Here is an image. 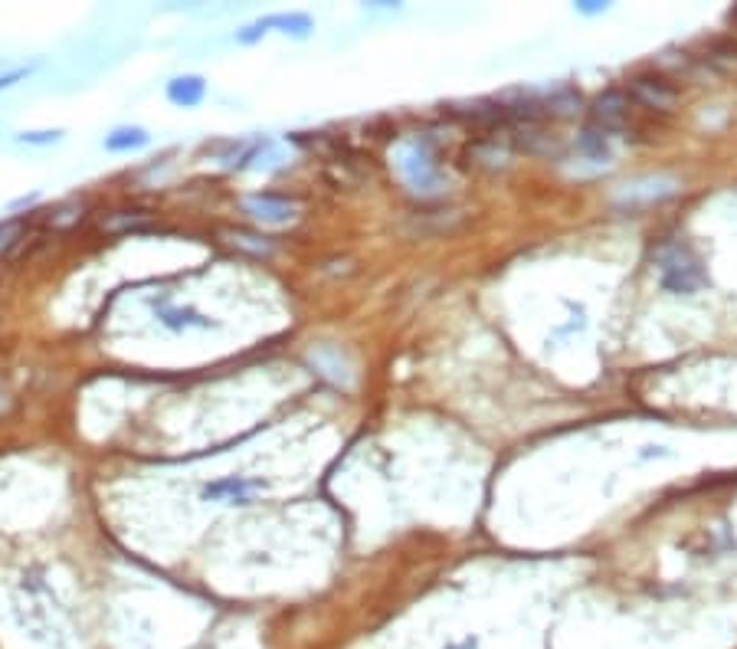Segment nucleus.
<instances>
[{
	"mask_svg": "<svg viewBox=\"0 0 737 649\" xmlns=\"http://www.w3.org/2000/svg\"><path fill=\"white\" fill-rule=\"evenodd\" d=\"M659 273H662V286L675 295H692L708 282L698 256L682 243L662 246L659 250Z\"/></svg>",
	"mask_w": 737,
	"mask_h": 649,
	"instance_id": "nucleus-1",
	"label": "nucleus"
},
{
	"mask_svg": "<svg viewBox=\"0 0 737 649\" xmlns=\"http://www.w3.org/2000/svg\"><path fill=\"white\" fill-rule=\"evenodd\" d=\"M269 30H282V33H295V37H308V30H312V17L305 14H276V17H263L256 23H249L243 33H236V40L240 43H256L263 33Z\"/></svg>",
	"mask_w": 737,
	"mask_h": 649,
	"instance_id": "nucleus-2",
	"label": "nucleus"
},
{
	"mask_svg": "<svg viewBox=\"0 0 737 649\" xmlns=\"http://www.w3.org/2000/svg\"><path fill=\"white\" fill-rule=\"evenodd\" d=\"M400 168H403V174L410 177V184H416V187H430L433 184L436 164H433L430 148H426V141H410L407 151L400 155Z\"/></svg>",
	"mask_w": 737,
	"mask_h": 649,
	"instance_id": "nucleus-3",
	"label": "nucleus"
},
{
	"mask_svg": "<svg viewBox=\"0 0 737 649\" xmlns=\"http://www.w3.org/2000/svg\"><path fill=\"white\" fill-rule=\"evenodd\" d=\"M246 214H253L256 220L266 223H285L295 217V204L289 197H276V194H253L243 200Z\"/></svg>",
	"mask_w": 737,
	"mask_h": 649,
	"instance_id": "nucleus-4",
	"label": "nucleus"
},
{
	"mask_svg": "<svg viewBox=\"0 0 737 649\" xmlns=\"http://www.w3.org/2000/svg\"><path fill=\"white\" fill-rule=\"evenodd\" d=\"M626 112H629V92H623V89L603 92V96L597 99V105H593V118H597V125L603 128V132L620 128Z\"/></svg>",
	"mask_w": 737,
	"mask_h": 649,
	"instance_id": "nucleus-5",
	"label": "nucleus"
},
{
	"mask_svg": "<svg viewBox=\"0 0 737 649\" xmlns=\"http://www.w3.org/2000/svg\"><path fill=\"white\" fill-rule=\"evenodd\" d=\"M629 99H639L649 109H669L675 102V89L665 79H633Z\"/></svg>",
	"mask_w": 737,
	"mask_h": 649,
	"instance_id": "nucleus-6",
	"label": "nucleus"
},
{
	"mask_svg": "<svg viewBox=\"0 0 737 649\" xmlns=\"http://www.w3.org/2000/svg\"><path fill=\"white\" fill-rule=\"evenodd\" d=\"M164 96H168V102L181 105V109H194L207 96V82L200 76H174L168 89H164Z\"/></svg>",
	"mask_w": 737,
	"mask_h": 649,
	"instance_id": "nucleus-7",
	"label": "nucleus"
},
{
	"mask_svg": "<svg viewBox=\"0 0 737 649\" xmlns=\"http://www.w3.org/2000/svg\"><path fill=\"white\" fill-rule=\"evenodd\" d=\"M154 318H158L161 325L174 328V332H181V328H207L210 325L200 312L184 309V305H171L168 299L154 302Z\"/></svg>",
	"mask_w": 737,
	"mask_h": 649,
	"instance_id": "nucleus-8",
	"label": "nucleus"
},
{
	"mask_svg": "<svg viewBox=\"0 0 737 649\" xmlns=\"http://www.w3.org/2000/svg\"><path fill=\"white\" fill-rule=\"evenodd\" d=\"M151 141V135L145 132V128H138V125H122V128H115V132H109L105 135V151H112V155H128V151H138V148H145Z\"/></svg>",
	"mask_w": 737,
	"mask_h": 649,
	"instance_id": "nucleus-9",
	"label": "nucleus"
},
{
	"mask_svg": "<svg viewBox=\"0 0 737 649\" xmlns=\"http://www.w3.org/2000/svg\"><path fill=\"white\" fill-rule=\"evenodd\" d=\"M249 489H253V482L249 479H240V476H233V479H220V482H210V486L204 489V499L210 502H246V495H249Z\"/></svg>",
	"mask_w": 737,
	"mask_h": 649,
	"instance_id": "nucleus-10",
	"label": "nucleus"
},
{
	"mask_svg": "<svg viewBox=\"0 0 737 649\" xmlns=\"http://www.w3.org/2000/svg\"><path fill=\"white\" fill-rule=\"evenodd\" d=\"M577 145H580V151H584L590 161H606V158H610V145H606V132H603V128H584V132H580Z\"/></svg>",
	"mask_w": 737,
	"mask_h": 649,
	"instance_id": "nucleus-11",
	"label": "nucleus"
},
{
	"mask_svg": "<svg viewBox=\"0 0 737 649\" xmlns=\"http://www.w3.org/2000/svg\"><path fill=\"white\" fill-rule=\"evenodd\" d=\"M23 236H27V220H4L0 223V256L14 253L17 246L23 243Z\"/></svg>",
	"mask_w": 737,
	"mask_h": 649,
	"instance_id": "nucleus-12",
	"label": "nucleus"
},
{
	"mask_svg": "<svg viewBox=\"0 0 737 649\" xmlns=\"http://www.w3.org/2000/svg\"><path fill=\"white\" fill-rule=\"evenodd\" d=\"M230 240L236 246H249L253 253H269L272 246L266 243V236H256V233H246V230H230Z\"/></svg>",
	"mask_w": 737,
	"mask_h": 649,
	"instance_id": "nucleus-13",
	"label": "nucleus"
},
{
	"mask_svg": "<svg viewBox=\"0 0 737 649\" xmlns=\"http://www.w3.org/2000/svg\"><path fill=\"white\" fill-rule=\"evenodd\" d=\"M59 138H63L59 128H53V132H23V135H17L20 145H56Z\"/></svg>",
	"mask_w": 737,
	"mask_h": 649,
	"instance_id": "nucleus-14",
	"label": "nucleus"
},
{
	"mask_svg": "<svg viewBox=\"0 0 737 649\" xmlns=\"http://www.w3.org/2000/svg\"><path fill=\"white\" fill-rule=\"evenodd\" d=\"M27 76H30V66H17V69H10V73L0 76V92L10 89V86H14V82H20V79H27Z\"/></svg>",
	"mask_w": 737,
	"mask_h": 649,
	"instance_id": "nucleus-15",
	"label": "nucleus"
},
{
	"mask_svg": "<svg viewBox=\"0 0 737 649\" xmlns=\"http://www.w3.org/2000/svg\"><path fill=\"white\" fill-rule=\"evenodd\" d=\"M580 10H584V14H600V10L606 7V4H597V0H587V4H577Z\"/></svg>",
	"mask_w": 737,
	"mask_h": 649,
	"instance_id": "nucleus-16",
	"label": "nucleus"
},
{
	"mask_svg": "<svg viewBox=\"0 0 737 649\" xmlns=\"http://www.w3.org/2000/svg\"><path fill=\"white\" fill-rule=\"evenodd\" d=\"M472 646H475V643H472V640H466V643H462L459 649H472ZM449 649H456V646H449Z\"/></svg>",
	"mask_w": 737,
	"mask_h": 649,
	"instance_id": "nucleus-17",
	"label": "nucleus"
},
{
	"mask_svg": "<svg viewBox=\"0 0 737 649\" xmlns=\"http://www.w3.org/2000/svg\"><path fill=\"white\" fill-rule=\"evenodd\" d=\"M731 17H734V20H737V10H734V14H731Z\"/></svg>",
	"mask_w": 737,
	"mask_h": 649,
	"instance_id": "nucleus-18",
	"label": "nucleus"
}]
</instances>
